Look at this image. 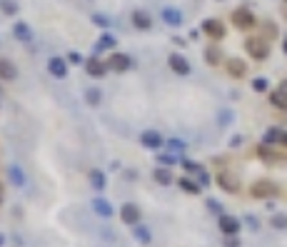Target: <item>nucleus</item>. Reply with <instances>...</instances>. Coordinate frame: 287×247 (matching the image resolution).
Masks as SVG:
<instances>
[{
	"label": "nucleus",
	"mask_w": 287,
	"mask_h": 247,
	"mask_svg": "<svg viewBox=\"0 0 287 247\" xmlns=\"http://www.w3.org/2000/svg\"><path fill=\"white\" fill-rule=\"evenodd\" d=\"M245 50H248V55L255 57V60H268L270 57V40L262 38V35L248 38L245 40Z\"/></svg>",
	"instance_id": "f257e3e1"
},
{
	"label": "nucleus",
	"mask_w": 287,
	"mask_h": 247,
	"mask_svg": "<svg viewBox=\"0 0 287 247\" xmlns=\"http://www.w3.org/2000/svg\"><path fill=\"white\" fill-rule=\"evenodd\" d=\"M250 195L255 200H270V197H277L280 195V185H275L272 180H257L252 188H250Z\"/></svg>",
	"instance_id": "f03ea898"
},
{
	"label": "nucleus",
	"mask_w": 287,
	"mask_h": 247,
	"mask_svg": "<svg viewBox=\"0 0 287 247\" xmlns=\"http://www.w3.org/2000/svg\"><path fill=\"white\" fill-rule=\"evenodd\" d=\"M255 23H257V18L252 15V10H248V8H237L232 13V25L237 30H250V28H255Z\"/></svg>",
	"instance_id": "7ed1b4c3"
},
{
	"label": "nucleus",
	"mask_w": 287,
	"mask_h": 247,
	"mask_svg": "<svg viewBox=\"0 0 287 247\" xmlns=\"http://www.w3.org/2000/svg\"><path fill=\"white\" fill-rule=\"evenodd\" d=\"M108 68L113 73H125V70L133 68V57L125 55V53H113V55L108 57Z\"/></svg>",
	"instance_id": "20e7f679"
},
{
	"label": "nucleus",
	"mask_w": 287,
	"mask_h": 247,
	"mask_svg": "<svg viewBox=\"0 0 287 247\" xmlns=\"http://www.w3.org/2000/svg\"><path fill=\"white\" fill-rule=\"evenodd\" d=\"M217 228H220V232L228 237V235H237L240 228H242V222H240L237 217H232V215H220V217H217Z\"/></svg>",
	"instance_id": "39448f33"
},
{
	"label": "nucleus",
	"mask_w": 287,
	"mask_h": 247,
	"mask_svg": "<svg viewBox=\"0 0 287 247\" xmlns=\"http://www.w3.org/2000/svg\"><path fill=\"white\" fill-rule=\"evenodd\" d=\"M120 220H122L125 225H130V228L140 225V208H137L135 202H125V205L120 208Z\"/></svg>",
	"instance_id": "423d86ee"
},
{
	"label": "nucleus",
	"mask_w": 287,
	"mask_h": 247,
	"mask_svg": "<svg viewBox=\"0 0 287 247\" xmlns=\"http://www.w3.org/2000/svg\"><path fill=\"white\" fill-rule=\"evenodd\" d=\"M13 35H15V40H20L23 45H30L33 40H35V33H33V28L25 23V20H18L15 25H13Z\"/></svg>",
	"instance_id": "0eeeda50"
},
{
	"label": "nucleus",
	"mask_w": 287,
	"mask_h": 247,
	"mask_svg": "<svg viewBox=\"0 0 287 247\" xmlns=\"http://www.w3.org/2000/svg\"><path fill=\"white\" fill-rule=\"evenodd\" d=\"M85 70H88V75L102 77L110 68H108V60H100L97 55H93V57H88V60H85Z\"/></svg>",
	"instance_id": "6e6552de"
},
{
	"label": "nucleus",
	"mask_w": 287,
	"mask_h": 247,
	"mask_svg": "<svg viewBox=\"0 0 287 247\" xmlns=\"http://www.w3.org/2000/svg\"><path fill=\"white\" fill-rule=\"evenodd\" d=\"M140 142H142V148H148V150H160V148L165 145V137L157 133V130H145V133L140 135Z\"/></svg>",
	"instance_id": "1a4fd4ad"
},
{
	"label": "nucleus",
	"mask_w": 287,
	"mask_h": 247,
	"mask_svg": "<svg viewBox=\"0 0 287 247\" xmlns=\"http://www.w3.org/2000/svg\"><path fill=\"white\" fill-rule=\"evenodd\" d=\"M202 30L208 33V38L210 40H222L225 38V25H222L220 20H215V18L205 20V23H202Z\"/></svg>",
	"instance_id": "9d476101"
},
{
	"label": "nucleus",
	"mask_w": 287,
	"mask_h": 247,
	"mask_svg": "<svg viewBox=\"0 0 287 247\" xmlns=\"http://www.w3.org/2000/svg\"><path fill=\"white\" fill-rule=\"evenodd\" d=\"M170 68H172V73H177V75H190V63H188V57L185 55H180V53H172L170 57Z\"/></svg>",
	"instance_id": "9b49d317"
},
{
	"label": "nucleus",
	"mask_w": 287,
	"mask_h": 247,
	"mask_svg": "<svg viewBox=\"0 0 287 247\" xmlns=\"http://www.w3.org/2000/svg\"><path fill=\"white\" fill-rule=\"evenodd\" d=\"M257 155H260V160H265L268 165H275V162H282V160H287V155H282V152H277V150H272L268 142L257 148Z\"/></svg>",
	"instance_id": "f8f14e48"
},
{
	"label": "nucleus",
	"mask_w": 287,
	"mask_h": 247,
	"mask_svg": "<svg viewBox=\"0 0 287 247\" xmlns=\"http://www.w3.org/2000/svg\"><path fill=\"white\" fill-rule=\"evenodd\" d=\"M215 182H217L225 192H240V180H237L235 175H230V172H220V175L215 177Z\"/></svg>",
	"instance_id": "ddd939ff"
},
{
	"label": "nucleus",
	"mask_w": 287,
	"mask_h": 247,
	"mask_svg": "<svg viewBox=\"0 0 287 247\" xmlns=\"http://www.w3.org/2000/svg\"><path fill=\"white\" fill-rule=\"evenodd\" d=\"M270 102H272L275 108H280V110H287V80H282V83L277 85V90L270 93Z\"/></svg>",
	"instance_id": "4468645a"
},
{
	"label": "nucleus",
	"mask_w": 287,
	"mask_h": 247,
	"mask_svg": "<svg viewBox=\"0 0 287 247\" xmlns=\"http://www.w3.org/2000/svg\"><path fill=\"white\" fill-rule=\"evenodd\" d=\"M48 70H50V75L55 77H68V57H50L48 60Z\"/></svg>",
	"instance_id": "2eb2a0df"
},
{
	"label": "nucleus",
	"mask_w": 287,
	"mask_h": 247,
	"mask_svg": "<svg viewBox=\"0 0 287 247\" xmlns=\"http://www.w3.org/2000/svg\"><path fill=\"white\" fill-rule=\"evenodd\" d=\"M130 20H133V25L137 30H150V28H153V15L145 13V10H133Z\"/></svg>",
	"instance_id": "dca6fc26"
},
{
	"label": "nucleus",
	"mask_w": 287,
	"mask_h": 247,
	"mask_svg": "<svg viewBox=\"0 0 287 247\" xmlns=\"http://www.w3.org/2000/svg\"><path fill=\"white\" fill-rule=\"evenodd\" d=\"M15 77H18L15 65H13L8 57H0V80H3V83H13Z\"/></svg>",
	"instance_id": "f3484780"
},
{
	"label": "nucleus",
	"mask_w": 287,
	"mask_h": 247,
	"mask_svg": "<svg viewBox=\"0 0 287 247\" xmlns=\"http://www.w3.org/2000/svg\"><path fill=\"white\" fill-rule=\"evenodd\" d=\"M93 210H95V212L100 215V217H102V220H110V217L115 215L113 205H110V202H108L105 197H95V200H93Z\"/></svg>",
	"instance_id": "a211bd4d"
},
{
	"label": "nucleus",
	"mask_w": 287,
	"mask_h": 247,
	"mask_svg": "<svg viewBox=\"0 0 287 247\" xmlns=\"http://www.w3.org/2000/svg\"><path fill=\"white\" fill-rule=\"evenodd\" d=\"M228 73L232 77H245L248 75V65H245V60H240V57H230L228 60Z\"/></svg>",
	"instance_id": "6ab92c4d"
},
{
	"label": "nucleus",
	"mask_w": 287,
	"mask_h": 247,
	"mask_svg": "<svg viewBox=\"0 0 287 247\" xmlns=\"http://www.w3.org/2000/svg\"><path fill=\"white\" fill-rule=\"evenodd\" d=\"M162 20L172 25V28H177V25H182L185 20H182V13L177 10V8H162Z\"/></svg>",
	"instance_id": "aec40b11"
},
{
	"label": "nucleus",
	"mask_w": 287,
	"mask_h": 247,
	"mask_svg": "<svg viewBox=\"0 0 287 247\" xmlns=\"http://www.w3.org/2000/svg\"><path fill=\"white\" fill-rule=\"evenodd\" d=\"M153 180L157 185H172V182H175V175L170 172V168H155Z\"/></svg>",
	"instance_id": "412c9836"
},
{
	"label": "nucleus",
	"mask_w": 287,
	"mask_h": 247,
	"mask_svg": "<svg viewBox=\"0 0 287 247\" xmlns=\"http://www.w3.org/2000/svg\"><path fill=\"white\" fill-rule=\"evenodd\" d=\"M115 43H117V38H115L110 30H105L100 38H97V45H95V55L100 53V50H110V48H115Z\"/></svg>",
	"instance_id": "4be33fe9"
},
{
	"label": "nucleus",
	"mask_w": 287,
	"mask_h": 247,
	"mask_svg": "<svg viewBox=\"0 0 287 247\" xmlns=\"http://www.w3.org/2000/svg\"><path fill=\"white\" fill-rule=\"evenodd\" d=\"M133 237L140 242V245H150V242H153V232L145 228V225H135V228H133Z\"/></svg>",
	"instance_id": "5701e85b"
},
{
	"label": "nucleus",
	"mask_w": 287,
	"mask_h": 247,
	"mask_svg": "<svg viewBox=\"0 0 287 247\" xmlns=\"http://www.w3.org/2000/svg\"><path fill=\"white\" fill-rule=\"evenodd\" d=\"M8 175H10V182L18 185V188H23V185L28 182V177H25V172H23L20 165H10V168H8Z\"/></svg>",
	"instance_id": "b1692460"
},
{
	"label": "nucleus",
	"mask_w": 287,
	"mask_h": 247,
	"mask_svg": "<svg viewBox=\"0 0 287 247\" xmlns=\"http://www.w3.org/2000/svg\"><path fill=\"white\" fill-rule=\"evenodd\" d=\"M177 185H180L185 192H190V195H200V190H202V185L195 182L192 177H177Z\"/></svg>",
	"instance_id": "393cba45"
},
{
	"label": "nucleus",
	"mask_w": 287,
	"mask_h": 247,
	"mask_svg": "<svg viewBox=\"0 0 287 247\" xmlns=\"http://www.w3.org/2000/svg\"><path fill=\"white\" fill-rule=\"evenodd\" d=\"M90 182H93V188H95V190H105V185H108L105 172H102V170H93V172H90Z\"/></svg>",
	"instance_id": "a878e982"
},
{
	"label": "nucleus",
	"mask_w": 287,
	"mask_h": 247,
	"mask_svg": "<svg viewBox=\"0 0 287 247\" xmlns=\"http://www.w3.org/2000/svg\"><path fill=\"white\" fill-rule=\"evenodd\" d=\"M157 162H160L162 168H172V165H177V162H182V157L172 152V155H160V157H157Z\"/></svg>",
	"instance_id": "bb28decb"
},
{
	"label": "nucleus",
	"mask_w": 287,
	"mask_h": 247,
	"mask_svg": "<svg viewBox=\"0 0 287 247\" xmlns=\"http://www.w3.org/2000/svg\"><path fill=\"white\" fill-rule=\"evenodd\" d=\"M205 60H208L210 65H220V63H222V53H220L217 48H208V50H205Z\"/></svg>",
	"instance_id": "cd10ccee"
},
{
	"label": "nucleus",
	"mask_w": 287,
	"mask_h": 247,
	"mask_svg": "<svg viewBox=\"0 0 287 247\" xmlns=\"http://www.w3.org/2000/svg\"><path fill=\"white\" fill-rule=\"evenodd\" d=\"M100 97H102V93L97 88H88L85 90V102L88 105H100Z\"/></svg>",
	"instance_id": "c85d7f7f"
},
{
	"label": "nucleus",
	"mask_w": 287,
	"mask_h": 247,
	"mask_svg": "<svg viewBox=\"0 0 287 247\" xmlns=\"http://www.w3.org/2000/svg\"><path fill=\"white\" fill-rule=\"evenodd\" d=\"M0 8H3L5 15H15L18 13V3L15 0H0Z\"/></svg>",
	"instance_id": "c756f323"
},
{
	"label": "nucleus",
	"mask_w": 287,
	"mask_h": 247,
	"mask_svg": "<svg viewBox=\"0 0 287 247\" xmlns=\"http://www.w3.org/2000/svg\"><path fill=\"white\" fill-rule=\"evenodd\" d=\"M270 225L275 230H287V215H275V217L270 220Z\"/></svg>",
	"instance_id": "7c9ffc66"
},
{
	"label": "nucleus",
	"mask_w": 287,
	"mask_h": 247,
	"mask_svg": "<svg viewBox=\"0 0 287 247\" xmlns=\"http://www.w3.org/2000/svg\"><path fill=\"white\" fill-rule=\"evenodd\" d=\"M252 90L255 93H265L268 90V77H255L252 80Z\"/></svg>",
	"instance_id": "2f4dec72"
},
{
	"label": "nucleus",
	"mask_w": 287,
	"mask_h": 247,
	"mask_svg": "<svg viewBox=\"0 0 287 247\" xmlns=\"http://www.w3.org/2000/svg\"><path fill=\"white\" fill-rule=\"evenodd\" d=\"M182 168L188 172H202V165H197V162H192V160H185V157H182Z\"/></svg>",
	"instance_id": "473e14b6"
},
{
	"label": "nucleus",
	"mask_w": 287,
	"mask_h": 247,
	"mask_svg": "<svg viewBox=\"0 0 287 247\" xmlns=\"http://www.w3.org/2000/svg\"><path fill=\"white\" fill-rule=\"evenodd\" d=\"M168 145H170V150H172V152H182V150H185V142H182V140H177V137L168 140Z\"/></svg>",
	"instance_id": "72a5a7b5"
},
{
	"label": "nucleus",
	"mask_w": 287,
	"mask_h": 247,
	"mask_svg": "<svg viewBox=\"0 0 287 247\" xmlns=\"http://www.w3.org/2000/svg\"><path fill=\"white\" fill-rule=\"evenodd\" d=\"M93 23H95V25H100V28H110V20L105 18L102 13H95V15H93Z\"/></svg>",
	"instance_id": "f704fd0d"
},
{
	"label": "nucleus",
	"mask_w": 287,
	"mask_h": 247,
	"mask_svg": "<svg viewBox=\"0 0 287 247\" xmlns=\"http://www.w3.org/2000/svg\"><path fill=\"white\" fill-rule=\"evenodd\" d=\"M197 182H200L202 188H205V185H210V175H208L205 170H202V172H197Z\"/></svg>",
	"instance_id": "c9c22d12"
},
{
	"label": "nucleus",
	"mask_w": 287,
	"mask_h": 247,
	"mask_svg": "<svg viewBox=\"0 0 287 247\" xmlns=\"http://www.w3.org/2000/svg\"><path fill=\"white\" fill-rule=\"evenodd\" d=\"M68 63H75V65H80V63H85V60H83V55H80V53H75V50H73V53L68 55Z\"/></svg>",
	"instance_id": "e433bc0d"
},
{
	"label": "nucleus",
	"mask_w": 287,
	"mask_h": 247,
	"mask_svg": "<svg viewBox=\"0 0 287 247\" xmlns=\"http://www.w3.org/2000/svg\"><path fill=\"white\" fill-rule=\"evenodd\" d=\"M225 247H240V240H237L235 235H228V240H225Z\"/></svg>",
	"instance_id": "4c0bfd02"
},
{
	"label": "nucleus",
	"mask_w": 287,
	"mask_h": 247,
	"mask_svg": "<svg viewBox=\"0 0 287 247\" xmlns=\"http://www.w3.org/2000/svg\"><path fill=\"white\" fill-rule=\"evenodd\" d=\"M230 117H232V113H230V110H225V113L220 115V125H228V122H230Z\"/></svg>",
	"instance_id": "58836bf2"
},
{
	"label": "nucleus",
	"mask_w": 287,
	"mask_h": 247,
	"mask_svg": "<svg viewBox=\"0 0 287 247\" xmlns=\"http://www.w3.org/2000/svg\"><path fill=\"white\" fill-rule=\"evenodd\" d=\"M208 208H210V210H215V212H220V215H222V208H220V205H217L215 200H208Z\"/></svg>",
	"instance_id": "ea45409f"
},
{
	"label": "nucleus",
	"mask_w": 287,
	"mask_h": 247,
	"mask_svg": "<svg viewBox=\"0 0 287 247\" xmlns=\"http://www.w3.org/2000/svg\"><path fill=\"white\" fill-rule=\"evenodd\" d=\"M248 225H250L252 230H257V220H255V217H248Z\"/></svg>",
	"instance_id": "a19ab883"
},
{
	"label": "nucleus",
	"mask_w": 287,
	"mask_h": 247,
	"mask_svg": "<svg viewBox=\"0 0 287 247\" xmlns=\"http://www.w3.org/2000/svg\"><path fill=\"white\" fill-rule=\"evenodd\" d=\"M280 145H287V133H285V130L280 133Z\"/></svg>",
	"instance_id": "79ce46f5"
},
{
	"label": "nucleus",
	"mask_w": 287,
	"mask_h": 247,
	"mask_svg": "<svg viewBox=\"0 0 287 247\" xmlns=\"http://www.w3.org/2000/svg\"><path fill=\"white\" fill-rule=\"evenodd\" d=\"M3 200H5V190H3V182H0V205H3Z\"/></svg>",
	"instance_id": "37998d69"
},
{
	"label": "nucleus",
	"mask_w": 287,
	"mask_h": 247,
	"mask_svg": "<svg viewBox=\"0 0 287 247\" xmlns=\"http://www.w3.org/2000/svg\"><path fill=\"white\" fill-rule=\"evenodd\" d=\"M5 245V237H3V232H0V247Z\"/></svg>",
	"instance_id": "c03bdc74"
},
{
	"label": "nucleus",
	"mask_w": 287,
	"mask_h": 247,
	"mask_svg": "<svg viewBox=\"0 0 287 247\" xmlns=\"http://www.w3.org/2000/svg\"><path fill=\"white\" fill-rule=\"evenodd\" d=\"M282 50H285V55H287V38H285V43H282Z\"/></svg>",
	"instance_id": "a18cd8bd"
}]
</instances>
